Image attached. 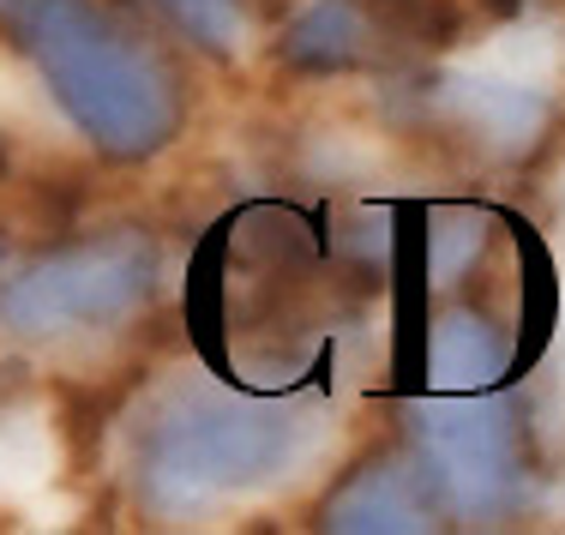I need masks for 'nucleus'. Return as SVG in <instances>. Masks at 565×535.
I'll use <instances>...</instances> for the list:
<instances>
[{
    "mask_svg": "<svg viewBox=\"0 0 565 535\" xmlns=\"http://www.w3.org/2000/svg\"><path fill=\"white\" fill-rule=\"evenodd\" d=\"M24 49L103 157L145 163L174 139L181 97L169 73L90 0H36L24 19Z\"/></svg>",
    "mask_w": 565,
    "mask_h": 535,
    "instance_id": "obj_1",
    "label": "nucleus"
},
{
    "mask_svg": "<svg viewBox=\"0 0 565 535\" xmlns=\"http://www.w3.org/2000/svg\"><path fill=\"white\" fill-rule=\"evenodd\" d=\"M307 439L301 409L247 404L223 392H181L163 404L139 451V488L163 512H193L211 493L259 488L295 463Z\"/></svg>",
    "mask_w": 565,
    "mask_h": 535,
    "instance_id": "obj_2",
    "label": "nucleus"
},
{
    "mask_svg": "<svg viewBox=\"0 0 565 535\" xmlns=\"http://www.w3.org/2000/svg\"><path fill=\"white\" fill-rule=\"evenodd\" d=\"M157 296V247L151 235H103L36 259L0 296V325L19 338H66L132 319Z\"/></svg>",
    "mask_w": 565,
    "mask_h": 535,
    "instance_id": "obj_3",
    "label": "nucleus"
},
{
    "mask_svg": "<svg viewBox=\"0 0 565 535\" xmlns=\"http://www.w3.org/2000/svg\"><path fill=\"white\" fill-rule=\"evenodd\" d=\"M415 463L463 517H505L523 500V451L505 404H409Z\"/></svg>",
    "mask_w": 565,
    "mask_h": 535,
    "instance_id": "obj_4",
    "label": "nucleus"
},
{
    "mask_svg": "<svg viewBox=\"0 0 565 535\" xmlns=\"http://www.w3.org/2000/svg\"><path fill=\"white\" fill-rule=\"evenodd\" d=\"M427 470L403 458H380L361 475H349L326 505V529H373V535H403V529H434V500H427Z\"/></svg>",
    "mask_w": 565,
    "mask_h": 535,
    "instance_id": "obj_5",
    "label": "nucleus"
},
{
    "mask_svg": "<svg viewBox=\"0 0 565 535\" xmlns=\"http://www.w3.org/2000/svg\"><path fill=\"white\" fill-rule=\"evenodd\" d=\"M373 19L361 0H313L301 19L282 31L277 55L295 66V73H343V66H361L373 55Z\"/></svg>",
    "mask_w": 565,
    "mask_h": 535,
    "instance_id": "obj_6",
    "label": "nucleus"
},
{
    "mask_svg": "<svg viewBox=\"0 0 565 535\" xmlns=\"http://www.w3.org/2000/svg\"><path fill=\"white\" fill-rule=\"evenodd\" d=\"M439 385H481L505 367V338L476 313H451L434 331V355H427Z\"/></svg>",
    "mask_w": 565,
    "mask_h": 535,
    "instance_id": "obj_7",
    "label": "nucleus"
},
{
    "mask_svg": "<svg viewBox=\"0 0 565 535\" xmlns=\"http://www.w3.org/2000/svg\"><path fill=\"white\" fill-rule=\"evenodd\" d=\"M163 12L211 55H228L241 43V7L235 0H163Z\"/></svg>",
    "mask_w": 565,
    "mask_h": 535,
    "instance_id": "obj_8",
    "label": "nucleus"
},
{
    "mask_svg": "<svg viewBox=\"0 0 565 535\" xmlns=\"http://www.w3.org/2000/svg\"><path fill=\"white\" fill-rule=\"evenodd\" d=\"M481 7H488V12H493V19H511V12H518V7H523V0H481Z\"/></svg>",
    "mask_w": 565,
    "mask_h": 535,
    "instance_id": "obj_9",
    "label": "nucleus"
},
{
    "mask_svg": "<svg viewBox=\"0 0 565 535\" xmlns=\"http://www.w3.org/2000/svg\"><path fill=\"white\" fill-rule=\"evenodd\" d=\"M0 169H7V151H0Z\"/></svg>",
    "mask_w": 565,
    "mask_h": 535,
    "instance_id": "obj_10",
    "label": "nucleus"
}]
</instances>
